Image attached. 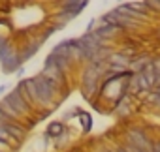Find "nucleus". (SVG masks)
<instances>
[{"mask_svg": "<svg viewBox=\"0 0 160 152\" xmlns=\"http://www.w3.org/2000/svg\"><path fill=\"white\" fill-rule=\"evenodd\" d=\"M122 143L124 145H130L134 148H139L143 152H151V148H152V139L147 135V131L143 128H138V126L126 128Z\"/></svg>", "mask_w": 160, "mask_h": 152, "instance_id": "f257e3e1", "label": "nucleus"}, {"mask_svg": "<svg viewBox=\"0 0 160 152\" xmlns=\"http://www.w3.org/2000/svg\"><path fill=\"white\" fill-rule=\"evenodd\" d=\"M4 100H6V102L13 107V111H15L17 115H21L23 118H28V116H34V115H36V113L27 105V102H25V100L15 92V88H13V90H10V92L4 96Z\"/></svg>", "mask_w": 160, "mask_h": 152, "instance_id": "f03ea898", "label": "nucleus"}, {"mask_svg": "<svg viewBox=\"0 0 160 152\" xmlns=\"http://www.w3.org/2000/svg\"><path fill=\"white\" fill-rule=\"evenodd\" d=\"M43 68H55V69L62 71L66 77H68V73H70L72 68H73V62H72L70 58H64V56H58V55L49 53V55L45 56V60H43Z\"/></svg>", "mask_w": 160, "mask_h": 152, "instance_id": "7ed1b4c3", "label": "nucleus"}, {"mask_svg": "<svg viewBox=\"0 0 160 152\" xmlns=\"http://www.w3.org/2000/svg\"><path fill=\"white\" fill-rule=\"evenodd\" d=\"M57 6H58V12H66L72 17H77L89 6V2L87 0H62V2H58Z\"/></svg>", "mask_w": 160, "mask_h": 152, "instance_id": "20e7f679", "label": "nucleus"}, {"mask_svg": "<svg viewBox=\"0 0 160 152\" xmlns=\"http://www.w3.org/2000/svg\"><path fill=\"white\" fill-rule=\"evenodd\" d=\"M122 32H124V30L119 28V26H115V25H96V28H94V34H96L102 41H106V43H109V40L117 38V36L122 34Z\"/></svg>", "mask_w": 160, "mask_h": 152, "instance_id": "39448f33", "label": "nucleus"}, {"mask_svg": "<svg viewBox=\"0 0 160 152\" xmlns=\"http://www.w3.org/2000/svg\"><path fill=\"white\" fill-rule=\"evenodd\" d=\"M151 62H152V56H151V55H147V53H138V55L130 60L128 69H130L132 73H141L147 66H151Z\"/></svg>", "mask_w": 160, "mask_h": 152, "instance_id": "423d86ee", "label": "nucleus"}, {"mask_svg": "<svg viewBox=\"0 0 160 152\" xmlns=\"http://www.w3.org/2000/svg\"><path fill=\"white\" fill-rule=\"evenodd\" d=\"M66 133V126L64 122L60 120H55L47 126V131H45V139H60L62 135Z\"/></svg>", "mask_w": 160, "mask_h": 152, "instance_id": "0eeeda50", "label": "nucleus"}, {"mask_svg": "<svg viewBox=\"0 0 160 152\" xmlns=\"http://www.w3.org/2000/svg\"><path fill=\"white\" fill-rule=\"evenodd\" d=\"M0 66H2V73H6V75H13L23 64H21V60H19V56L15 55V56H12V58H8L6 62H2V64H0Z\"/></svg>", "mask_w": 160, "mask_h": 152, "instance_id": "6e6552de", "label": "nucleus"}, {"mask_svg": "<svg viewBox=\"0 0 160 152\" xmlns=\"http://www.w3.org/2000/svg\"><path fill=\"white\" fill-rule=\"evenodd\" d=\"M53 55H58V56H64V58H70V40H62L58 41L53 49H51ZM72 60V58H70Z\"/></svg>", "mask_w": 160, "mask_h": 152, "instance_id": "1a4fd4ad", "label": "nucleus"}, {"mask_svg": "<svg viewBox=\"0 0 160 152\" xmlns=\"http://www.w3.org/2000/svg\"><path fill=\"white\" fill-rule=\"evenodd\" d=\"M77 118H79V122H81V128H83V131H85V133L92 130V116H91V113L81 111V115H79Z\"/></svg>", "mask_w": 160, "mask_h": 152, "instance_id": "9d476101", "label": "nucleus"}, {"mask_svg": "<svg viewBox=\"0 0 160 152\" xmlns=\"http://www.w3.org/2000/svg\"><path fill=\"white\" fill-rule=\"evenodd\" d=\"M147 103H151L156 111H160V92L158 90H151L147 94Z\"/></svg>", "mask_w": 160, "mask_h": 152, "instance_id": "9b49d317", "label": "nucleus"}, {"mask_svg": "<svg viewBox=\"0 0 160 152\" xmlns=\"http://www.w3.org/2000/svg\"><path fill=\"white\" fill-rule=\"evenodd\" d=\"M10 41H12V38H10L8 34H0V51H2V49H4Z\"/></svg>", "mask_w": 160, "mask_h": 152, "instance_id": "f8f14e48", "label": "nucleus"}, {"mask_svg": "<svg viewBox=\"0 0 160 152\" xmlns=\"http://www.w3.org/2000/svg\"><path fill=\"white\" fill-rule=\"evenodd\" d=\"M152 69L156 75H160V55L158 56H152Z\"/></svg>", "mask_w": 160, "mask_h": 152, "instance_id": "ddd939ff", "label": "nucleus"}, {"mask_svg": "<svg viewBox=\"0 0 160 152\" xmlns=\"http://www.w3.org/2000/svg\"><path fill=\"white\" fill-rule=\"evenodd\" d=\"M96 23H98V19H91L89 21V25H87V34H91V32H94V28H96Z\"/></svg>", "mask_w": 160, "mask_h": 152, "instance_id": "4468645a", "label": "nucleus"}, {"mask_svg": "<svg viewBox=\"0 0 160 152\" xmlns=\"http://www.w3.org/2000/svg\"><path fill=\"white\" fill-rule=\"evenodd\" d=\"M0 152H15V150L12 148V145H8V143H2V141H0Z\"/></svg>", "mask_w": 160, "mask_h": 152, "instance_id": "2eb2a0df", "label": "nucleus"}, {"mask_svg": "<svg viewBox=\"0 0 160 152\" xmlns=\"http://www.w3.org/2000/svg\"><path fill=\"white\" fill-rule=\"evenodd\" d=\"M151 152H160V139H152V148Z\"/></svg>", "mask_w": 160, "mask_h": 152, "instance_id": "dca6fc26", "label": "nucleus"}, {"mask_svg": "<svg viewBox=\"0 0 160 152\" xmlns=\"http://www.w3.org/2000/svg\"><path fill=\"white\" fill-rule=\"evenodd\" d=\"M15 75H17V77H19V81H21V79H25V77H23V75H25V68L21 66V68H19V69L15 71Z\"/></svg>", "mask_w": 160, "mask_h": 152, "instance_id": "f3484780", "label": "nucleus"}, {"mask_svg": "<svg viewBox=\"0 0 160 152\" xmlns=\"http://www.w3.org/2000/svg\"><path fill=\"white\" fill-rule=\"evenodd\" d=\"M152 90H158V92H160V75H156V79H154V87H152Z\"/></svg>", "mask_w": 160, "mask_h": 152, "instance_id": "a211bd4d", "label": "nucleus"}, {"mask_svg": "<svg viewBox=\"0 0 160 152\" xmlns=\"http://www.w3.org/2000/svg\"><path fill=\"white\" fill-rule=\"evenodd\" d=\"M6 90H8V87H6V85H2V87H0V96H2V94H6Z\"/></svg>", "mask_w": 160, "mask_h": 152, "instance_id": "6ab92c4d", "label": "nucleus"}, {"mask_svg": "<svg viewBox=\"0 0 160 152\" xmlns=\"http://www.w3.org/2000/svg\"><path fill=\"white\" fill-rule=\"evenodd\" d=\"M111 152H124V150H122V148H121V146H119V145H117V146H115V148H111Z\"/></svg>", "mask_w": 160, "mask_h": 152, "instance_id": "aec40b11", "label": "nucleus"}]
</instances>
